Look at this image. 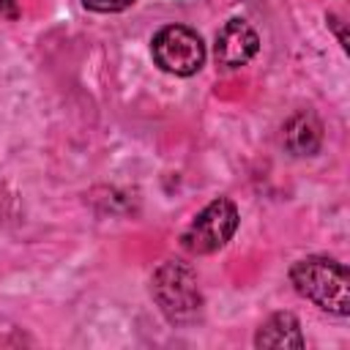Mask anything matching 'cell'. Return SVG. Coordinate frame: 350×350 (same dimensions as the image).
<instances>
[{
    "instance_id": "obj_4",
    "label": "cell",
    "mask_w": 350,
    "mask_h": 350,
    "mask_svg": "<svg viewBox=\"0 0 350 350\" xmlns=\"http://www.w3.org/2000/svg\"><path fill=\"white\" fill-rule=\"evenodd\" d=\"M153 60L161 71L175 77H191L205 63V44L197 30L186 25H167L150 41Z\"/></svg>"
},
{
    "instance_id": "obj_9",
    "label": "cell",
    "mask_w": 350,
    "mask_h": 350,
    "mask_svg": "<svg viewBox=\"0 0 350 350\" xmlns=\"http://www.w3.org/2000/svg\"><path fill=\"white\" fill-rule=\"evenodd\" d=\"M328 25H334V27H336V36H339L342 46L347 49V36H345V30H342V19H339L336 14H328Z\"/></svg>"
},
{
    "instance_id": "obj_2",
    "label": "cell",
    "mask_w": 350,
    "mask_h": 350,
    "mask_svg": "<svg viewBox=\"0 0 350 350\" xmlns=\"http://www.w3.org/2000/svg\"><path fill=\"white\" fill-rule=\"evenodd\" d=\"M150 295L172 325H189L202 312L197 273L183 260H164L150 276Z\"/></svg>"
},
{
    "instance_id": "obj_3",
    "label": "cell",
    "mask_w": 350,
    "mask_h": 350,
    "mask_svg": "<svg viewBox=\"0 0 350 350\" xmlns=\"http://www.w3.org/2000/svg\"><path fill=\"white\" fill-rule=\"evenodd\" d=\"M238 221L241 219H238L235 202L227 200V197H216L183 230L180 246L189 254H213V252H219L235 235Z\"/></svg>"
},
{
    "instance_id": "obj_5",
    "label": "cell",
    "mask_w": 350,
    "mask_h": 350,
    "mask_svg": "<svg viewBox=\"0 0 350 350\" xmlns=\"http://www.w3.org/2000/svg\"><path fill=\"white\" fill-rule=\"evenodd\" d=\"M257 49H260V36L246 19H227L216 33L213 55L216 63L224 68L246 66L257 55Z\"/></svg>"
},
{
    "instance_id": "obj_10",
    "label": "cell",
    "mask_w": 350,
    "mask_h": 350,
    "mask_svg": "<svg viewBox=\"0 0 350 350\" xmlns=\"http://www.w3.org/2000/svg\"><path fill=\"white\" fill-rule=\"evenodd\" d=\"M0 14L14 19V16L19 14V8H16V0H0Z\"/></svg>"
},
{
    "instance_id": "obj_6",
    "label": "cell",
    "mask_w": 350,
    "mask_h": 350,
    "mask_svg": "<svg viewBox=\"0 0 350 350\" xmlns=\"http://www.w3.org/2000/svg\"><path fill=\"white\" fill-rule=\"evenodd\" d=\"M282 142L293 156H314L323 145V123L314 112L301 109L282 126Z\"/></svg>"
},
{
    "instance_id": "obj_7",
    "label": "cell",
    "mask_w": 350,
    "mask_h": 350,
    "mask_svg": "<svg viewBox=\"0 0 350 350\" xmlns=\"http://www.w3.org/2000/svg\"><path fill=\"white\" fill-rule=\"evenodd\" d=\"M254 347H273V350H301L304 347V334H301V323L293 312H276L271 314L254 336Z\"/></svg>"
},
{
    "instance_id": "obj_8",
    "label": "cell",
    "mask_w": 350,
    "mask_h": 350,
    "mask_svg": "<svg viewBox=\"0 0 350 350\" xmlns=\"http://www.w3.org/2000/svg\"><path fill=\"white\" fill-rule=\"evenodd\" d=\"M82 5L96 14H118V11H126L129 5H134V0H82Z\"/></svg>"
},
{
    "instance_id": "obj_1",
    "label": "cell",
    "mask_w": 350,
    "mask_h": 350,
    "mask_svg": "<svg viewBox=\"0 0 350 350\" xmlns=\"http://www.w3.org/2000/svg\"><path fill=\"white\" fill-rule=\"evenodd\" d=\"M290 282L295 293L314 306L339 317L350 312V276L342 262L323 254L304 257L290 268Z\"/></svg>"
}]
</instances>
